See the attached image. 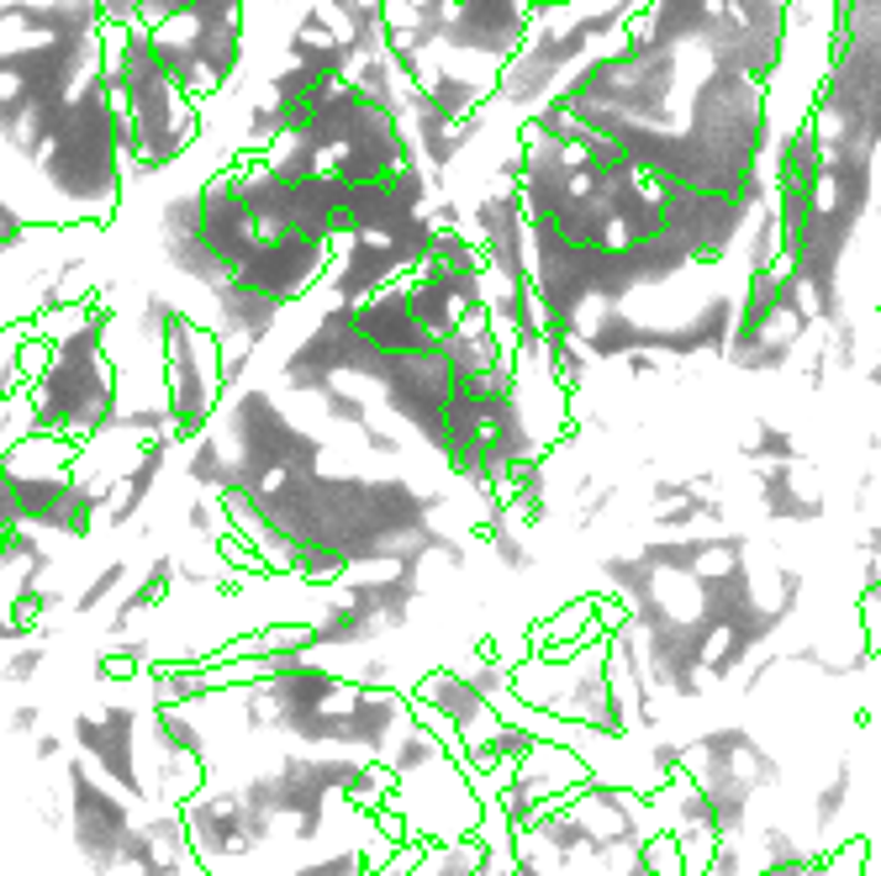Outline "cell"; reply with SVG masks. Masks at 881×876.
<instances>
[{
	"instance_id": "cell-2",
	"label": "cell",
	"mask_w": 881,
	"mask_h": 876,
	"mask_svg": "<svg viewBox=\"0 0 881 876\" xmlns=\"http://www.w3.org/2000/svg\"><path fill=\"white\" fill-rule=\"evenodd\" d=\"M138 729H144V718H138L132 703H100L96 713H79V718H74V745H79V756L91 760L121 798H132V803L148 798L144 756H138Z\"/></svg>"
},
{
	"instance_id": "cell-10",
	"label": "cell",
	"mask_w": 881,
	"mask_h": 876,
	"mask_svg": "<svg viewBox=\"0 0 881 876\" xmlns=\"http://www.w3.org/2000/svg\"><path fill=\"white\" fill-rule=\"evenodd\" d=\"M17 355H22V323H17V328H0V402H11L17 391H26Z\"/></svg>"
},
{
	"instance_id": "cell-4",
	"label": "cell",
	"mask_w": 881,
	"mask_h": 876,
	"mask_svg": "<svg viewBox=\"0 0 881 876\" xmlns=\"http://www.w3.org/2000/svg\"><path fill=\"white\" fill-rule=\"evenodd\" d=\"M144 782L153 808H185L191 798L206 792V756H185V750H148L144 756Z\"/></svg>"
},
{
	"instance_id": "cell-12",
	"label": "cell",
	"mask_w": 881,
	"mask_h": 876,
	"mask_svg": "<svg viewBox=\"0 0 881 876\" xmlns=\"http://www.w3.org/2000/svg\"><path fill=\"white\" fill-rule=\"evenodd\" d=\"M32 756H38V760H59V756H64V735L43 729V735L32 739Z\"/></svg>"
},
{
	"instance_id": "cell-9",
	"label": "cell",
	"mask_w": 881,
	"mask_h": 876,
	"mask_svg": "<svg viewBox=\"0 0 881 876\" xmlns=\"http://www.w3.org/2000/svg\"><path fill=\"white\" fill-rule=\"evenodd\" d=\"M26 439H38V407L26 391H17L11 402H0V454H11Z\"/></svg>"
},
{
	"instance_id": "cell-6",
	"label": "cell",
	"mask_w": 881,
	"mask_h": 876,
	"mask_svg": "<svg viewBox=\"0 0 881 876\" xmlns=\"http://www.w3.org/2000/svg\"><path fill=\"white\" fill-rule=\"evenodd\" d=\"M127 587H132V566H127V560H106V566L91 576V587H85V592H74V602H70L74 618L106 613V608H112V602H117Z\"/></svg>"
},
{
	"instance_id": "cell-5",
	"label": "cell",
	"mask_w": 881,
	"mask_h": 876,
	"mask_svg": "<svg viewBox=\"0 0 881 876\" xmlns=\"http://www.w3.org/2000/svg\"><path fill=\"white\" fill-rule=\"evenodd\" d=\"M180 450H185V475H191L195 492H212V497H227V492H233V450L222 444L216 428L195 433L191 444H180Z\"/></svg>"
},
{
	"instance_id": "cell-8",
	"label": "cell",
	"mask_w": 881,
	"mask_h": 876,
	"mask_svg": "<svg viewBox=\"0 0 881 876\" xmlns=\"http://www.w3.org/2000/svg\"><path fill=\"white\" fill-rule=\"evenodd\" d=\"M185 528L195 534V545H222V539L233 534L227 507H222V497H212V492H195L191 497V507H185Z\"/></svg>"
},
{
	"instance_id": "cell-7",
	"label": "cell",
	"mask_w": 881,
	"mask_h": 876,
	"mask_svg": "<svg viewBox=\"0 0 881 876\" xmlns=\"http://www.w3.org/2000/svg\"><path fill=\"white\" fill-rule=\"evenodd\" d=\"M43 671H49V634L17 644V650L0 661V682H6V687H32Z\"/></svg>"
},
{
	"instance_id": "cell-11",
	"label": "cell",
	"mask_w": 881,
	"mask_h": 876,
	"mask_svg": "<svg viewBox=\"0 0 881 876\" xmlns=\"http://www.w3.org/2000/svg\"><path fill=\"white\" fill-rule=\"evenodd\" d=\"M6 735H22V739L43 735V703H17V708L6 713Z\"/></svg>"
},
{
	"instance_id": "cell-1",
	"label": "cell",
	"mask_w": 881,
	"mask_h": 876,
	"mask_svg": "<svg viewBox=\"0 0 881 876\" xmlns=\"http://www.w3.org/2000/svg\"><path fill=\"white\" fill-rule=\"evenodd\" d=\"M64 813H70L64 830L74 834V851L96 872H117L121 851L138 830V813H132V798H121L85 756L64 760Z\"/></svg>"
},
{
	"instance_id": "cell-3",
	"label": "cell",
	"mask_w": 881,
	"mask_h": 876,
	"mask_svg": "<svg viewBox=\"0 0 881 876\" xmlns=\"http://www.w3.org/2000/svg\"><path fill=\"white\" fill-rule=\"evenodd\" d=\"M169 450H180V444H169V439H138L132 465L117 475V492H112L106 513H100L106 528H127V523L144 518V507L153 502V486H159L169 471Z\"/></svg>"
}]
</instances>
